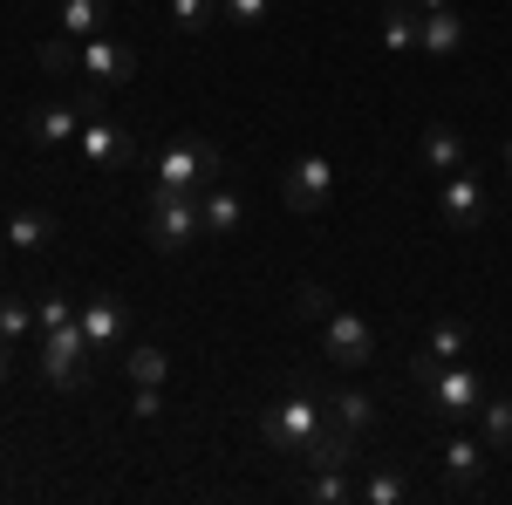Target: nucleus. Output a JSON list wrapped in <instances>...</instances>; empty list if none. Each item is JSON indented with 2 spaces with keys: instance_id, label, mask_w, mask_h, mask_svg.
<instances>
[{
  "instance_id": "nucleus-1",
  "label": "nucleus",
  "mask_w": 512,
  "mask_h": 505,
  "mask_svg": "<svg viewBox=\"0 0 512 505\" xmlns=\"http://www.w3.org/2000/svg\"><path fill=\"white\" fill-rule=\"evenodd\" d=\"M321 424H328V403H321L315 389H294V396L267 403V417H260V444H267L274 458H301V451L315 444Z\"/></svg>"
},
{
  "instance_id": "nucleus-2",
  "label": "nucleus",
  "mask_w": 512,
  "mask_h": 505,
  "mask_svg": "<svg viewBox=\"0 0 512 505\" xmlns=\"http://www.w3.org/2000/svg\"><path fill=\"white\" fill-rule=\"evenodd\" d=\"M226 178V151L212 137H178L158 151V185H178V192H205Z\"/></svg>"
},
{
  "instance_id": "nucleus-3",
  "label": "nucleus",
  "mask_w": 512,
  "mask_h": 505,
  "mask_svg": "<svg viewBox=\"0 0 512 505\" xmlns=\"http://www.w3.org/2000/svg\"><path fill=\"white\" fill-rule=\"evenodd\" d=\"M151 246L158 253H178V246H192L205 233V219H198V192H178V185H151Z\"/></svg>"
},
{
  "instance_id": "nucleus-4",
  "label": "nucleus",
  "mask_w": 512,
  "mask_h": 505,
  "mask_svg": "<svg viewBox=\"0 0 512 505\" xmlns=\"http://www.w3.org/2000/svg\"><path fill=\"white\" fill-rule=\"evenodd\" d=\"M41 383L48 389H82L89 383V335H82V321L41 328Z\"/></svg>"
},
{
  "instance_id": "nucleus-5",
  "label": "nucleus",
  "mask_w": 512,
  "mask_h": 505,
  "mask_svg": "<svg viewBox=\"0 0 512 505\" xmlns=\"http://www.w3.org/2000/svg\"><path fill=\"white\" fill-rule=\"evenodd\" d=\"M437 219L451 226V233H478L485 219H492V192H485V178L478 171H444V185H437Z\"/></svg>"
},
{
  "instance_id": "nucleus-6",
  "label": "nucleus",
  "mask_w": 512,
  "mask_h": 505,
  "mask_svg": "<svg viewBox=\"0 0 512 505\" xmlns=\"http://www.w3.org/2000/svg\"><path fill=\"white\" fill-rule=\"evenodd\" d=\"M424 389V403H431L437 417H451V424H465V417H478V403H485V383H478V369H465V362H437L431 383Z\"/></svg>"
},
{
  "instance_id": "nucleus-7",
  "label": "nucleus",
  "mask_w": 512,
  "mask_h": 505,
  "mask_svg": "<svg viewBox=\"0 0 512 505\" xmlns=\"http://www.w3.org/2000/svg\"><path fill=\"white\" fill-rule=\"evenodd\" d=\"M89 117H96V96H82V103H35V110L21 117V130H28L35 151H55V144L82 137V123H89Z\"/></svg>"
},
{
  "instance_id": "nucleus-8",
  "label": "nucleus",
  "mask_w": 512,
  "mask_h": 505,
  "mask_svg": "<svg viewBox=\"0 0 512 505\" xmlns=\"http://www.w3.org/2000/svg\"><path fill=\"white\" fill-rule=\"evenodd\" d=\"M328 192H335V157L308 151V157H294V164H287V185H280L287 212H321Z\"/></svg>"
},
{
  "instance_id": "nucleus-9",
  "label": "nucleus",
  "mask_w": 512,
  "mask_h": 505,
  "mask_svg": "<svg viewBox=\"0 0 512 505\" xmlns=\"http://www.w3.org/2000/svg\"><path fill=\"white\" fill-rule=\"evenodd\" d=\"M321 349L335 355L342 369H362V362H376V328H369L362 314H349V308H328V321H321Z\"/></svg>"
},
{
  "instance_id": "nucleus-10",
  "label": "nucleus",
  "mask_w": 512,
  "mask_h": 505,
  "mask_svg": "<svg viewBox=\"0 0 512 505\" xmlns=\"http://www.w3.org/2000/svg\"><path fill=\"white\" fill-rule=\"evenodd\" d=\"M76 69L96 82V89H110V82L137 76V48L117 41V35H89V41H76Z\"/></svg>"
},
{
  "instance_id": "nucleus-11",
  "label": "nucleus",
  "mask_w": 512,
  "mask_h": 505,
  "mask_svg": "<svg viewBox=\"0 0 512 505\" xmlns=\"http://www.w3.org/2000/svg\"><path fill=\"white\" fill-rule=\"evenodd\" d=\"M76 144H82V157H89L96 171H117V164H130V130H123V123H110L103 110L82 123V137H76Z\"/></svg>"
},
{
  "instance_id": "nucleus-12",
  "label": "nucleus",
  "mask_w": 512,
  "mask_h": 505,
  "mask_svg": "<svg viewBox=\"0 0 512 505\" xmlns=\"http://www.w3.org/2000/svg\"><path fill=\"white\" fill-rule=\"evenodd\" d=\"M82 335H89V349H123V301L117 294H89L76 308Z\"/></svg>"
},
{
  "instance_id": "nucleus-13",
  "label": "nucleus",
  "mask_w": 512,
  "mask_h": 505,
  "mask_svg": "<svg viewBox=\"0 0 512 505\" xmlns=\"http://www.w3.org/2000/svg\"><path fill=\"white\" fill-rule=\"evenodd\" d=\"M294 465H308V471H355V430L321 424V430H315V444H308Z\"/></svg>"
},
{
  "instance_id": "nucleus-14",
  "label": "nucleus",
  "mask_w": 512,
  "mask_h": 505,
  "mask_svg": "<svg viewBox=\"0 0 512 505\" xmlns=\"http://www.w3.org/2000/svg\"><path fill=\"white\" fill-rule=\"evenodd\" d=\"M198 219H205V233H212V239H226V233H239L246 205H239L233 185H205V192H198Z\"/></svg>"
},
{
  "instance_id": "nucleus-15",
  "label": "nucleus",
  "mask_w": 512,
  "mask_h": 505,
  "mask_svg": "<svg viewBox=\"0 0 512 505\" xmlns=\"http://www.w3.org/2000/svg\"><path fill=\"white\" fill-rule=\"evenodd\" d=\"M417 48H424V55H458V48H465V21H458L451 7H431V14L417 21Z\"/></svg>"
},
{
  "instance_id": "nucleus-16",
  "label": "nucleus",
  "mask_w": 512,
  "mask_h": 505,
  "mask_svg": "<svg viewBox=\"0 0 512 505\" xmlns=\"http://www.w3.org/2000/svg\"><path fill=\"white\" fill-rule=\"evenodd\" d=\"M478 471H485V444H472V437H451V444H444V485H451V492H472Z\"/></svg>"
},
{
  "instance_id": "nucleus-17",
  "label": "nucleus",
  "mask_w": 512,
  "mask_h": 505,
  "mask_svg": "<svg viewBox=\"0 0 512 505\" xmlns=\"http://www.w3.org/2000/svg\"><path fill=\"white\" fill-rule=\"evenodd\" d=\"M110 28V0H62V35L69 41H89Z\"/></svg>"
},
{
  "instance_id": "nucleus-18",
  "label": "nucleus",
  "mask_w": 512,
  "mask_h": 505,
  "mask_svg": "<svg viewBox=\"0 0 512 505\" xmlns=\"http://www.w3.org/2000/svg\"><path fill=\"white\" fill-rule=\"evenodd\" d=\"M328 424H342V430L362 437V430L376 424V396H362V389H335V396H328Z\"/></svg>"
},
{
  "instance_id": "nucleus-19",
  "label": "nucleus",
  "mask_w": 512,
  "mask_h": 505,
  "mask_svg": "<svg viewBox=\"0 0 512 505\" xmlns=\"http://www.w3.org/2000/svg\"><path fill=\"white\" fill-rule=\"evenodd\" d=\"M424 164H431L437 178L458 171V164H465V137H458L451 123H431V130H424Z\"/></svg>"
},
{
  "instance_id": "nucleus-20",
  "label": "nucleus",
  "mask_w": 512,
  "mask_h": 505,
  "mask_svg": "<svg viewBox=\"0 0 512 505\" xmlns=\"http://www.w3.org/2000/svg\"><path fill=\"white\" fill-rule=\"evenodd\" d=\"M465 349H472V328H465V321H437L417 355H431V362H465Z\"/></svg>"
},
{
  "instance_id": "nucleus-21",
  "label": "nucleus",
  "mask_w": 512,
  "mask_h": 505,
  "mask_svg": "<svg viewBox=\"0 0 512 505\" xmlns=\"http://www.w3.org/2000/svg\"><path fill=\"white\" fill-rule=\"evenodd\" d=\"M478 417H485V451L512 458V396H485Z\"/></svg>"
},
{
  "instance_id": "nucleus-22",
  "label": "nucleus",
  "mask_w": 512,
  "mask_h": 505,
  "mask_svg": "<svg viewBox=\"0 0 512 505\" xmlns=\"http://www.w3.org/2000/svg\"><path fill=\"white\" fill-rule=\"evenodd\" d=\"M123 369H130V383L137 389H164V349H151V342H137V349H123Z\"/></svg>"
},
{
  "instance_id": "nucleus-23",
  "label": "nucleus",
  "mask_w": 512,
  "mask_h": 505,
  "mask_svg": "<svg viewBox=\"0 0 512 505\" xmlns=\"http://www.w3.org/2000/svg\"><path fill=\"white\" fill-rule=\"evenodd\" d=\"M417 21H424V14H417L410 0H390V7H383V41H390V48H417Z\"/></svg>"
},
{
  "instance_id": "nucleus-24",
  "label": "nucleus",
  "mask_w": 512,
  "mask_h": 505,
  "mask_svg": "<svg viewBox=\"0 0 512 505\" xmlns=\"http://www.w3.org/2000/svg\"><path fill=\"white\" fill-rule=\"evenodd\" d=\"M7 239H14L21 253H35V246L55 239V219H48V212H14V219H7Z\"/></svg>"
},
{
  "instance_id": "nucleus-25",
  "label": "nucleus",
  "mask_w": 512,
  "mask_h": 505,
  "mask_svg": "<svg viewBox=\"0 0 512 505\" xmlns=\"http://www.w3.org/2000/svg\"><path fill=\"white\" fill-rule=\"evenodd\" d=\"M403 492H410V478H403L396 465H376L369 478H362V499L369 505H403Z\"/></svg>"
},
{
  "instance_id": "nucleus-26",
  "label": "nucleus",
  "mask_w": 512,
  "mask_h": 505,
  "mask_svg": "<svg viewBox=\"0 0 512 505\" xmlns=\"http://www.w3.org/2000/svg\"><path fill=\"white\" fill-rule=\"evenodd\" d=\"M308 499L315 505H342V499H355V478L349 471H315V478H308Z\"/></svg>"
},
{
  "instance_id": "nucleus-27",
  "label": "nucleus",
  "mask_w": 512,
  "mask_h": 505,
  "mask_svg": "<svg viewBox=\"0 0 512 505\" xmlns=\"http://www.w3.org/2000/svg\"><path fill=\"white\" fill-rule=\"evenodd\" d=\"M28 335H35V308L0 294V342H28Z\"/></svg>"
},
{
  "instance_id": "nucleus-28",
  "label": "nucleus",
  "mask_w": 512,
  "mask_h": 505,
  "mask_svg": "<svg viewBox=\"0 0 512 505\" xmlns=\"http://www.w3.org/2000/svg\"><path fill=\"white\" fill-rule=\"evenodd\" d=\"M171 21H178L185 35H198V28L219 21V0H171Z\"/></svg>"
},
{
  "instance_id": "nucleus-29",
  "label": "nucleus",
  "mask_w": 512,
  "mask_h": 505,
  "mask_svg": "<svg viewBox=\"0 0 512 505\" xmlns=\"http://www.w3.org/2000/svg\"><path fill=\"white\" fill-rule=\"evenodd\" d=\"M328 308H335V301H328V287H321V280H301V287H294V314L328 321Z\"/></svg>"
},
{
  "instance_id": "nucleus-30",
  "label": "nucleus",
  "mask_w": 512,
  "mask_h": 505,
  "mask_svg": "<svg viewBox=\"0 0 512 505\" xmlns=\"http://www.w3.org/2000/svg\"><path fill=\"white\" fill-rule=\"evenodd\" d=\"M267 7H274V0H219V14L239 21V28H260V21H267Z\"/></svg>"
},
{
  "instance_id": "nucleus-31",
  "label": "nucleus",
  "mask_w": 512,
  "mask_h": 505,
  "mask_svg": "<svg viewBox=\"0 0 512 505\" xmlns=\"http://www.w3.org/2000/svg\"><path fill=\"white\" fill-rule=\"evenodd\" d=\"M62 321H76V308H69V294H48L35 308V328H62Z\"/></svg>"
},
{
  "instance_id": "nucleus-32",
  "label": "nucleus",
  "mask_w": 512,
  "mask_h": 505,
  "mask_svg": "<svg viewBox=\"0 0 512 505\" xmlns=\"http://www.w3.org/2000/svg\"><path fill=\"white\" fill-rule=\"evenodd\" d=\"M41 69H55V76L76 69V41H48V48H41Z\"/></svg>"
},
{
  "instance_id": "nucleus-33",
  "label": "nucleus",
  "mask_w": 512,
  "mask_h": 505,
  "mask_svg": "<svg viewBox=\"0 0 512 505\" xmlns=\"http://www.w3.org/2000/svg\"><path fill=\"white\" fill-rule=\"evenodd\" d=\"M130 410H137V417H158L164 396H158V389H137V396H130Z\"/></svg>"
},
{
  "instance_id": "nucleus-34",
  "label": "nucleus",
  "mask_w": 512,
  "mask_h": 505,
  "mask_svg": "<svg viewBox=\"0 0 512 505\" xmlns=\"http://www.w3.org/2000/svg\"><path fill=\"white\" fill-rule=\"evenodd\" d=\"M410 7H417V14H431V7H451V0H410Z\"/></svg>"
},
{
  "instance_id": "nucleus-35",
  "label": "nucleus",
  "mask_w": 512,
  "mask_h": 505,
  "mask_svg": "<svg viewBox=\"0 0 512 505\" xmlns=\"http://www.w3.org/2000/svg\"><path fill=\"white\" fill-rule=\"evenodd\" d=\"M0 383H7V342H0Z\"/></svg>"
},
{
  "instance_id": "nucleus-36",
  "label": "nucleus",
  "mask_w": 512,
  "mask_h": 505,
  "mask_svg": "<svg viewBox=\"0 0 512 505\" xmlns=\"http://www.w3.org/2000/svg\"><path fill=\"white\" fill-rule=\"evenodd\" d=\"M506 171H512V137H506Z\"/></svg>"
}]
</instances>
